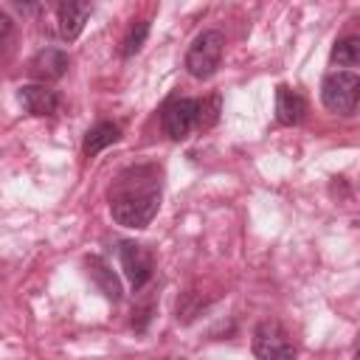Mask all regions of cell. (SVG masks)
I'll return each mask as SVG.
<instances>
[{
  "label": "cell",
  "instance_id": "7c38bea8",
  "mask_svg": "<svg viewBox=\"0 0 360 360\" xmlns=\"http://www.w3.org/2000/svg\"><path fill=\"white\" fill-rule=\"evenodd\" d=\"M84 264H87V273H90V278L98 284V290H101L107 298L118 301V298H121V284H118L115 273L110 270V264H107L104 259H98V256H90Z\"/></svg>",
  "mask_w": 360,
  "mask_h": 360
},
{
  "label": "cell",
  "instance_id": "9c48e42d",
  "mask_svg": "<svg viewBox=\"0 0 360 360\" xmlns=\"http://www.w3.org/2000/svg\"><path fill=\"white\" fill-rule=\"evenodd\" d=\"M17 98L31 115H53L59 107V96L48 84H22Z\"/></svg>",
  "mask_w": 360,
  "mask_h": 360
},
{
  "label": "cell",
  "instance_id": "7a4b0ae2",
  "mask_svg": "<svg viewBox=\"0 0 360 360\" xmlns=\"http://www.w3.org/2000/svg\"><path fill=\"white\" fill-rule=\"evenodd\" d=\"M360 98V79L354 70H335L326 73L321 82V101L329 112L338 115H354Z\"/></svg>",
  "mask_w": 360,
  "mask_h": 360
},
{
  "label": "cell",
  "instance_id": "8992f818",
  "mask_svg": "<svg viewBox=\"0 0 360 360\" xmlns=\"http://www.w3.org/2000/svg\"><path fill=\"white\" fill-rule=\"evenodd\" d=\"M118 259H121V267H124L132 290H141L152 278L155 264H152V253L143 245H138V242H121Z\"/></svg>",
  "mask_w": 360,
  "mask_h": 360
},
{
  "label": "cell",
  "instance_id": "30bf717a",
  "mask_svg": "<svg viewBox=\"0 0 360 360\" xmlns=\"http://www.w3.org/2000/svg\"><path fill=\"white\" fill-rule=\"evenodd\" d=\"M304 112H307L304 96L295 93L292 87L281 84V87L276 90V121L284 124V127H292V124H301Z\"/></svg>",
  "mask_w": 360,
  "mask_h": 360
},
{
  "label": "cell",
  "instance_id": "52a82bcc",
  "mask_svg": "<svg viewBox=\"0 0 360 360\" xmlns=\"http://www.w3.org/2000/svg\"><path fill=\"white\" fill-rule=\"evenodd\" d=\"M68 65H70V59H68L65 51H59V48H42V51L31 59L28 70H31V76L37 79V84H45V82L62 79V76L68 73Z\"/></svg>",
  "mask_w": 360,
  "mask_h": 360
},
{
  "label": "cell",
  "instance_id": "3957f363",
  "mask_svg": "<svg viewBox=\"0 0 360 360\" xmlns=\"http://www.w3.org/2000/svg\"><path fill=\"white\" fill-rule=\"evenodd\" d=\"M222 51H225V37L219 31H202L194 37V42L186 51V70L194 79H211L222 62Z\"/></svg>",
  "mask_w": 360,
  "mask_h": 360
},
{
  "label": "cell",
  "instance_id": "5b68a950",
  "mask_svg": "<svg viewBox=\"0 0 360 360\" xmlns=\"http://www.w3.org/2000/svg\"><path fill=\"white\" fill-rule=\"evenodd\" d=\"M197 127V98H172L163 107V129L172 141L188 138Z\"/></svg>",
  "mask_w": 360,
  "mask_h": 360
},
{
  "label": "cell",
  "instance_id": "ba28073f",
  "mask_svg": "<svg viewBox=\"0 0 360 360\" xmlns=\"http://www.w3.org/2000/svg\"><path fill=\"white\" fill-rule=\"evenodd\" d=\"M87 17H90V3H79V0H65V3H59V8H56L59 37L68 39V42H73V39L82 34Z\"/></svg>",
  "mask_w": 360,
  "mask_h": 360
},
{
  "label": "cell",
  "instance_id": "9a60e30c",
  "mask_svg": "<svg viewBox=\"0 0 360 360\" xmlns=\"http://www.w3.org/2000/svg\"><path fill=\"white\" fill-rule=\"evenodd\" d=\"M146 34H149V22H146V20H135V25L129 28V34H127V39H124V56L138 53L141 45H143V39H146Z\"/></svg>",
  "mask_w": 360,
  "mask_h": 360
},
{
  "label": "cell",
  "instance_id": "2e32d148",
  "mask_svg": "<svg viewBox=\"0 0 360 360\" xmlns=\"http://www.w3.org/2000/svg\"><path fill=\"white\" fill-rule=\"evenodd\" d=\"M11 28H14L11 17H8L6 11H0V48H3V45H6V39L11 37Z\"/></svg>",
  "mask_w": 360,
  "mask_h": 360
},
{
  "label": "cell",
  "instance_id": "8fae6325",
  "mask_svg": "<svg viewBox=\"0 0 360 360\" xmlns=\"http://www.w3.org/2000/svg\"><path fill=\"white\" fill-rule=\"evenodd\" d=\"M118 138H121L118 124H112V121H98L96 127H90V129H87L84 143H82V152H84L87 158H96L101 149H107V146H110V143H115Z\"/></svg>",
  "mask_w": 360,
  "mask_h": 360
},
{
  "label": "cell",
  "instance_id": "4fadbf2b",
  "mask_svg": "<svg viewBox=\"0 0 360 360\" xmlns=\"http://www.w3.org/2000/svg\"><path fill=\"white\" fill-rule=\"evenodd\" d=\"M329 59H332V65H338V68H357V65H360V39H357V37H346V39L335 42Z\"/></svg>",
  "mask_w": 360,
  "mask_h": 360
},
{
  "label": "cell",
  "instance_id": "5bb4252c",
  "mask_svg": "<svg viewBox=\"0 0 360 360\" xmlns=\"http://www.w3.org/2000/svg\"><path fill=\"white\" fill-rule=\"evenodd\" d=\"M219 118V96H211V98H197V127L200 129H208L211 124H217Z\"/></svg>",
  "mask_w": 360,
  "mask_h": 360
},
{
  "label": "cell",
  "instance_id": "277c9868",
  "mask_svg": "<svg viewBox=\"0 0 360 360\" xmlns=\"http://www.w3.org/2000/svg\"><path fill=\"white\" fill-rule=\"evenodd\" d=\"M253 354H256V360H292L295 349L281 323L262 321L253 329Z\"/></svg>",
  "mask_w": 360,
  "mask_h": 360
},
{
  "label": "cell",
  "instance_id": "6da1fadb",
  "mask_svg": "<svg viewBox=\"0 0 360 360\" xmlns=\"http://www.w3.org/2000/svg\"><path fill=\"white\" fill-rule=\"evenodd\" d=\"M160 208V169L152 163L129 166L110 188V214L124 228H146Z\"/></svg>",
  "mask_w": 360,
  "mask_h": 360
}]
</instances>
